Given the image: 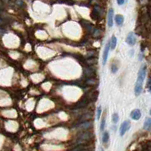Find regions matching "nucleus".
<instances>
[{
    "instance_id": "nucleus-1",
    "label": "nucleus",
    "mask_w": 151,
    "mask_h": 151,
    "mask_svg": "<svg viewBox=\"0 0 151 151\" xmlns=\"http://www.w3.org/2000/svg\"><path fill=\"white\" fill-rule=\"evenodd\" d=\"M146 72H147V68L146 65H142L141 68H140L137 75V79L135 83V95L137 97L139 96L143 90V81L146 77Z\"/></svg>"
},
{
    "instance_id": "nucleus-2",
    "label": "nucleus",
    "mask_w": 151,
    "mask_h": 151,
    "mask_svg": "<svg viewBox=\"0 0 151 151\" xmlns=\"http://www.w3.org/2000/svg\"><path fill=\"white\" fill-rule=\"evenodd\" d=\"M130 127H131V122L129 121H125L120 126V129H119L120 135L121 136L124 135L127 132V131L129 130Z\"/></svg>"
},
{
    "instance_id": "nucleus-3",
    "label": "nucleus",
    "mask_w": 151,
    "mask_h": 151,
    "mask_svg": "<svg viewBox=\"0 0 151 151\" xmlns=\"http://www.w3.org/2000/svg\"><path fill=\"white\" fill-rule=\"evenodd\" d=\"M125 41L128 45H130V46L135 45V43H136V37H135V33L131 32V33H128L127 37H126Z\"/></svg>"
},
{
    "instance_id": "nucleus-4",
    "label": "nucleus",
    "mask_w": 151,
    "mask_h": 151,
    "mask_svg": "<svg viewBox=\"0 0 151 151\" xmlns=\"http://www.w3.org/2000/svg\"><path fill=\"white\" fill-rule=\"evenodd\" d=\"M110 42L107 43L106 44L105 48H104V51H103V65H105L106 61H107V59H108V55H109V50L110 48Z\"/></svg>"
},
{
    "instance_id": "nucleus-5",
    "label": "nucleus",
    "mask_w": 151,
    "mask_h": 151,
    "mask_svg": "<svg viewBox=\"0 0 151 151\" xmlns=\"http://www.w3.org/2000/svg\"><path fill=\"white\" fill-rule=\"evenodd\" d=\"M113 16H114V11L113 8H110L108 12V26L109 27H112L113 26Z\"/></svg>"
},
{
    "instance_id": "nucleus-6",
    "label": "nucleus",
    "mask_w": 151,
    "mask_h": 151,
    "mask_svg": "<svg viewBox=\"0 0 151 151\" xmlns=\"http://www.w3.org/2000/svg\"><path fill=\"white\" fill-rule=\"evenodd\" d=\"M141 117V113L140 109H134L131 113V118L134 120H139Z\"/></svg>"
},
{
    "instance_id": "nucleus-7",
    "label": "nucleus",
    "mask_w": 151,
    "mask_h": 151,
    "mask_svg": "<svg viewBox=\"0 0 151 151\" xmlns=\"http://www.w3.org/2000/svg\"><path fill=\"white\" fill-rule=\"evenodd\" d=\"M115 23L117 24V25L121 26V25H122L123 23H124V17L121 15H116L115 17Z\"/></svg>"
},
{
    "instance_id": "nucleus-8",
    "label": "nucleus",
    "mask_w": 151,
    "mask_h": 151,
    "mask_svg": "<svg viewBox=\"0 0 151 151\" xmlns=\"http://www.w3.org/2000/svg\"><path fill=\"white\" fill-rule=\"evenodd\" d=\"M116 44H117V39L115 36H113L112 37V39H111V41H110V46H111V49H115V46H116Z\"/></svg>"
},
{
    "instance_id": "nucleus-9",
    "label": "nucleus",
    "mask_w": 151,
    "mask_h": 151,
    "mask_svg": "<svg viewBox=\"0 0 151 151\" xmlns=\"http://www.w3.org/2000/svg\"><path fill=\"white\" fill-rule=\"evenodd\" d=\"M109 140V133L107 131H105L103 135V143H106Z\"/></svg>"
},
{
    "instance_id": "nucleus-10",
    "label": "nucleus",
    "mask_w": 151,
    "mask_h": 151,
    "mask_svg": "<svg viewBox=\"0 0 151 151\" xmlns=\"http://www.w3.org/2000/svg\"><path fill=\"white\" fill-rule=\"evenodd\" d=\"M143 128L144 129H149L151 128V119H147L146 120V121L144 122Z\"/></svg>"
},
{
    "instance_id": "nucleus-11",
    "label": "nucleus",
    "mask_w": 151,
    "mask_h": 151,
    "mask_svg": "<svg viewBox=\"0 0 151 151\" xmlns=\"http://www.w3.org/2000/svg\"><path fill=\"white\" fill-rule=\"evenodd\" d=\"M113 121L114 122V123H117L119 121V115H118V113H114L113 114Z\"/></svg>"
},
{
    "instance_id": "nucleus-12",
    "label": "nucleus",
    "mask_w": 151,
    "mask_h": 151,
    "mask_svg": "<svg viewBox=\"0 0 151 151\" xmlns=\"http://www.w3.org/2000/svg\"><path fill=\"white\" fill-rule=\"evenodd\" d=\"M97 120L99 119L100 118V115H101V113H102V108H101V106H98V108H97Z\"/></svg>"
},
{
    "instance_id": "nucleus-13",
    "label": "nucleus",
    "mask_w": 151,
    "mask_h": 151,
    "mask_svg": "<svg viewBox=\"0 0 151 151\" xmlns=\"http://www.w3.org/2000/svg\"><path fill=\"white\" fill-rule=\"evenodd\" d=\"M105 125H106V119L103 118V119L101 121V124H100V131H103L105 128Z\"/></svg>"
},
{
    "instance_id": "nucleus-14",
    "label": "nucleus",
    "mask_w": 151,
    "mask_h": 151,
    "mask_svg": "<svg viewBox=\"0 0 151 151\" xmlns=\"http://www.w3.org/2000/svg\"><path fill=\"white\" fill-rule=\"evenodd\" d=\"M118 69H119V68H118V66H117V65H112L111 71H112V72H113V73H116V72L118 71Z\"/></svg>"
},
{
    "instance_id": "nucleus-15",
    "label": "nucleus",
    "mask_w": 151,
    "mask_h": 151,
    "mask_svg": "<svg viewBox=\"0 0 151 151\" xmlns=\"http://www.w3.org/2000/svg\"><path fill=\"white\" fill-rule=\"evenodd\" d=\"M117 2H118V5H121L124 4V2H125V0H117Z\"/></svg>"
},
{
    "instance_id": "nucleus-16",
    "label": "nucleus",
    "mask_w": 151,
    "mask_h": 151,
    "mask_svg": "<svg viewBox=\"0 0 151 151\" xmlns=\"http://www.w3.org/2000/svg\"><path fill=\"white\" fill-rule=\"evenodd\" d=\"M150 114L151 115V109H150Z\"/></svg>"
}]
</instances>
